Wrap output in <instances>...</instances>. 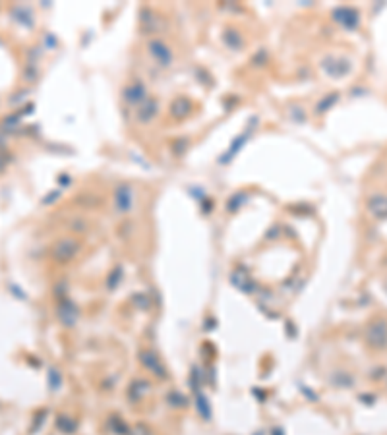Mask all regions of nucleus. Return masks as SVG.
<instances>
[{
	"label": "nucleus",
	"mask_w": 387,
	"mask_h": 435,
	"mask_svg": "<svg viewBox=\"0 0 387 435\" xmlns=\"http://www.w3.org/2000/svg\"><path fill=\"white\" fill-rule=\"evenodd\" d=\"M370 209L378 217H387V195H376L370 199Z\"/></svg>",
	"instance_id": "nucleus-1"
}]
</instances>
